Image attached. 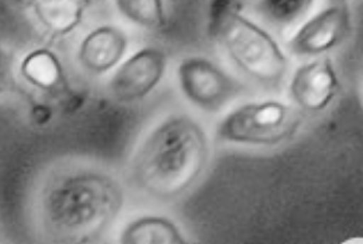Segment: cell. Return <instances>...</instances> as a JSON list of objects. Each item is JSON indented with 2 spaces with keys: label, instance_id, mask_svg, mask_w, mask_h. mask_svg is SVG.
Instances as JSON below:
<instances>
[{
  "label": "cell",
  "instance_id": "cell-3",
  "mask_svg": "<svg viewBox=\"0 0 363 244\" xmlns=\"http://www.w3.org/2000/svg\"><path fill=\"white\" fill-rule=\"evenodd\" d=\"M208 28L231 60L251 78L267 85H277L285 78L288 59L279 43L245 17L234 0L211 1Z\"/></svg>",
  "mask_w": 363,
  "mask_h": 244
},
{
  "label": "cell",
  "instance_id": "cell-2",
  "mask_svg": "<svg viewBox=\"0 0 363 244\" xmlns=\"http://www.w3.org/2000/svg\"><path fill=\"white\" fill-rule=\"evenodd\" d=\"M208 158V138L199 122L186 115L169 116L142 142L133 178L147 194L172 200L194 186Z\"/></svg>",
  "mask_w": 363,
  "mask_h": 244
},
{
  "label": "cell",
  "instance_id": "cell-10",
  "mask_svg": "<svg viewBox=\"0 0 363 244\" xmlns=\"http://www.w3.org/2000/svg\"><path fill=\"white\" fill-rule=\"evenodd\" d=\"M31 14L40 28L52 38H64L82 24L96 0H16Z\"/></svg>",
  "mask_w": 363,
  "mask_h": 244
},
{
  "label": "cell",
  "instance_id": "cell-7",
  "mask_svg": "<svg viewBox=\"0 0 363 244\" xmlns=\"http://www.w3.org/2000/svg\"><path fill=\"white\" fill-rule=\"evenodd\" d=\"M352 16L345 4L330 6L304 22L288 42L296 56L318 57L337 48L350 35Z\"/></svg>",
  "mask_w": 363,
  "mask_h": 244
},
{
  "label": "cell",
  "instance_id": "cell-1",
  "mask_svg": "<svg viewBox=\"0 0 363 244\" xmlns=\"http://www.w3.org/2000/svg\"><path fill=\"white\" fill-rule=\"evenodd\" d=\"M123 205L118 181L93 166L54 172L38 194L40 227L52 241L88 243L113 225Z\"/></svg>",
  "mask_w": 363,
  "mask_h": 244
},
{
  "label": "cell",
  "instance_id": "cell-14",
  "mask_svg": "<svg viewBox=\"0 0 363 244\" xmlns=\"http://www.w3.org/2000/svg\"><path fill=\"white\" fill-rule=\"evenodd\" d=\"M314 0H259L263 17L276 26H290L307 14Z\"/></svg>",
  "mask_w": 363,
  "mask_h": 244
},
{
  "label": "cell",
  "instance_id": "cell-9",
  "mask_svg": "<svg viewBox=\"0 0 363 244\" xmlns=\"http://www.w3.org/2000/svg\"><path fill=\"white\" fill-rule=\"evenodd\" d=\"M128 50V38L121 28L104 24L90 30L79 44L77 59L86 72L105 74L117 68Z\"/></svg>",
  "mask_w": 363,
  "mask_h": 244
},
{
  "label": "cell",
  "instance_id": "cell-11",
  "mask_svg": "<svg viewBox=\"0 0 363 244\" xmlns=\"http://www.w3.org/2000/svg\"><path fill=\"white\" fill-rule=\"evenodd\" d=\"M19 74L26 84L43 92H56L65 84L62 60L50 48H34L26 52L20 60Z\"/></svg>",
  "mask_w": 363,
  "mask_h": 244
},
{
  "label": "cell",
  "instance_id": "cell-15",
  "mask_svg": "<svg viewBox=\"0 0 363 244\" xmlns=\"http://www.w3.org/2000/svg\"><path fill=\"white\" fill-rule=\"evenodd\" d=\"M14 87V67L11 52L0 38V96L7 94Z\"/></svg>",
  "mask_w": 363,
  "mask_h": 244
},
{
  "label": "cell",
  "instance_id": "cell-16",
  "mask_svg": "<svg viewBox=\"0 0 363 244\" xmlns=\"http://www.w3.org/2000/svg\"><path fill=\"white\" fill-rule=\"evenodd\" d=\"M52 113L50 107L44 105V104H38L34 106L31 111L32 121L38 126L48 125V122L52 120Z\"/></svg>",
  "mask_w": 363,
  "mask_h": 244
},
{
  "label": "cell",
  "instance_id": "cell-5",
  "mask_svg": "<svg viewBox=\"0 0 363 244\" xmlns=\"http://www.w3.org/2000/svg\"><path fill=\"white\" fill-rule=\"evenodd\" d=\"M182 94L198 109L216 113L238 95L241 87L206 57H186L177 69Z\"/></svg>",
  "mask_w": 363,
  "mask_h": 244
},
{
  "label": "cell",
  "instance_id": "cell-6",
  "mask_svg": "<svg viewBox=\"0 0 363 244\" xmlns=\"http://www.w3.org/2000/svg\"><path fill=\"white\" fill-rule=\"evenodd\" d=\"M167 64V56L161 48L147 46L137 50L111 75L108 82L111 97L121 104L142 101L163 80Z\"/></svg>",
  "mask_w": 363,
  "mask_h": 244
},
{
  "label": "cell",
  "instance_id": "cell-12",
  "mask_svg": "<svg viewBox=\"0 0 363 244\" xmlns=\"http://www.w3.org/2000/svg\"><path fill=\"white\" fill-rule=\"evenodd\" d=\"M123 244H182L184 233L172 219L145 215L130 221L121 233Z\"/></svg>",
  "mask_w": 363,
  "mask_h": 244
},
{
  "label": "cell",
  "instance_id": "cell-4",
  "mask_svg": "<svg viewBox=\"0 0 363 244\" xmlns=\"http://www.w3.org/2000/svg\"><path fill=\"white\" fill-rule=\"evenodd\" d=\"M301 122L300 113L287 104L252 101L225 116L215 133L217 139L226 143L272 146L290 139Z\"/></svg>",
  "mask_w": 363,
  "mask_h": 244
},
{
  "label": "cell",
  "instance_id": "cell-13",
  "mask_svg": "<svg viewBox=\"0 0 363 244\" xmlns=\"http://www.w3.org/2000/svg\"><path fill=\"white\" fill-rule=\"evenodd\" d=\"M123 18L147 30H162L166 26L164 0H115Z\"/></svg>",
  "mask_w": 363,
  "mask_h": 244
},
{
  "label": "cell",
  "instance_id": "cell-8",
  "mask_svg": "<svg viewBox=\"0 0 363 244\" xmlns=\"http://www.w3.org/2000/svg\"><path fill=\"white\" fill-rule=\"evenodd\" d=\"M340 83L333 61L328 57L302 65L290 81V96L308 113L325 111L337 96Z\"/></svg>",
  "mask_w": 363,
  "mask_h": 244
}]
</instances>
